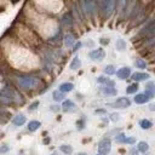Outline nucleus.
I'll use <instances>...</instances> for the list:
<instances>
[{
    "mask_svg": "<svg viewBox=\"0 0 155 155\" xmlns=\"http://www.w3.org/2000/svg\"><path fill=\"white\" fill-rule=\"evenodd\" d=\"M80 6L85 17H94L99 11L97 0H80Z\"/></svg>",
    "mask_w": 155,
    "mask_h": 155,
    "instance_id": "nucleus-1",
    "label": "nucleus"
},
{
    "mask_svg": "<svg viewBox=\"0 0 155 155\" xmlns=\"http://www.w3.org/2000/svg\"><path fill=\"white\" fill-rule=\"evenodd\" d=\"M99 12L103 18H108L116 10V0H98Z\"/></svg>",
    "mask_w": 155,
    "mask_h": 155,
    "instance_id": "nucleus-2",
    "label": "nucleus"
},
{
    "mask_svg": "<svg viewBox=\"0 0 155 155\" xmlns=\"http://www.w3.org/2000/svg\"><path fill=\"white\" fill-rule=\"evenodd\" d=\"M17 84L23 90H33L39 85V79L30 75H19L17 76Z\"/></svg>",
    "mask_w": 155,
    "mask_h": 155,
    "instance_id": "nucleus-3",
    "label": "nucleus"
},
{
    "mask_svg": "<svg viewBox=\"0 0 155 155\" xmlns=\"http://www.w3.org/2000/svg\"><path fill=\"white\" fill-rule=\"evenodd\" d=\"M138 36H142V38H145L147 40L149 39H153L155 38V19L153 21H149L138 33Z\"/></svg>",
    "mask_w": 155,
    "mask_h": 155,
    "instance_id": "nucleus-4",
    "label": "nucleus"
},
{
    "mask_svg": "<svg viewBox=\"0 0 155 155\" xmlns=\"http://www.w3.org/2000/svg\"><path fill=\"white\" fill-rule=\"evenodd\" d=\"M109 105L113 108H117V109H125V108H128L131 105V101L127 97H120L115 102L110 103Z\"/></svg>",
    "mask_w": 155,
    "mask_h": 155,
    "instance_id": "nucleus-5",
    "label": "nucleus"
},
{
    "mask_svg": "<svg viewBox=\"0 0 155 155\" xmlns=\"http://www.w3.org/2000/svg\"><path fill=\"white\" fill-rule=\"evenodd\" d=\"M110 149H111V142H110V139L104 138V139H102V140L99 142V144H98V151H99L101 155H107V154H109Z\"/></svg>",
    "mask_w": 155,
    "mask_h": 155,
    "instance_id": "nucleus-6",
    "label": "nucleus"
},
{
    "mask_svg": "<svg viewBox=\"0 0 155 155\" xmlns=\"http://www.w3.org/2000/svg\"><path fill=\"white\" fill-rule=\"evenodd\" d=\"M88 57L94 61V62H101L104 57H105V52L103 48H96V50H92L90 53H88Z\"/></svg>",
    "mask_w": 155,
    "mask_h": 155,
    "instance_id": "nucleus-7",
    "label": "nucleus"
},
{
    "mask_svg": "<svg viewBox=\"0 0 155 155\" xmlns=\"http://www.w3.org/2000/svg\"><path fill=\"white\" fill-rule=\"evenodd\" d=\"M61 22L64 27H71L74 24V15L71 12H64Z\"/></svg>",
    "mask_w": 155,
    "mask_h": 155,
    "instance_id": "nucleus-8",
    "label": "nucleus"
},
{
    "mask_svg": "<svg viewBox=\"0 0 155 155\" xmlns=\"http://www.w3.org/2000/svg\"><path fill=\"white\" fill-rule=\"evenodd\" d=\"M116 76L119 79H121V80H125V79L130 78L131 76V68H128V67L120 68L119 70H116Z\"/></svg>",
    "mask_w": 155,
    "mask_h": 155,
    "instance_id": "nucleus-9",
    "label": "nucleus"
},
{
    "mask_svg": "<svg viewBox=\"0 0 155 155\" xmlns=\"http://www.w3.org/2000/svg\"><path fill=\"white\" fill-rule=\"evenodd\" d=\"M149 98L155 97V82L154 81H148L145 85V92H144Z\"/></svg>",
    "mask_w": 155,
    "mask_h": 155,
    "instance_id": "nucleus-10",
    "label": "nucleus"
},
{
    "mask_svg": "<svg viewBox=\"0 0 155 155\" xmlns=\"http://www.w3.org/2000/svg\"><path fill=\"white\" fill-rule=\"evenodd\" d=\"M63 42H64V46L65 47H68V48H70V47H73L74 45H75V36L73 35V34H70V33H68V34H65L64 35V38H63Z\"/></svg>",
    "mask_w": 155,
    "mask_h": 155,
    "instance_id": "nucleus-11",
    "label": "nucleus"
},
{
    "mask_svg": "<svg viewBox=\"0 0 155 155\" xmlns=\"http://www.w3.org/2000/svg\"><path fill=\"white\" fill-rule=\"evenodd\" d=\"M131 79L134 80L136 82H138V81H145V80L149 79V74L148 73H142V71H136V73H133L131 75Z\"/></svg>",
    "mask_w": 155,
    "mask_h": 155,
    "instance_id": "nucleus-12",
    "label": "nucleus"
},
{
    "mask_svg": "<svg viewBox=\"0 0 155 155\" xmlns=\"http://www.w3.org/2000/svg\"><path fill=\"white\" fill-rule=\"evenodd\" d=\"M62 109L64 110V111H74L75 109H76V105H75V103L73 102V101H70V99H64L63 101V103H62Z\"/></svg>",
    "mask_w": 155,
    "mask_h": 155,
    "instance_id": "nucleus-13",
    "label": "nucleus"
},
{
    "mask_svg": "<svg viewBox=\"0 0 155 155\" xmlns=\"http://www.w3.org/2000/svg\"><path fill=\"white\" fill-rule=\"evenodd\" d=\"M102 92L105 94V96H116L117 94V90L114 87V86H107V85H103L101 87Z\"/></svg>",
    "mask_w": 155,
    "mask_h": 155,
    "instance_id": "nucleus-14",
    "label": "nucleus"
},
{
    "mask_svg": "<svg viewBox=\"0 0 155 155\" xmlns=\"http://www.w3.org/2000/svg\"><path fill=\"white\" fill-rule=\"evenodd\" d=\"M149 99H150V98H149L145 93H138V94H136L134 98H133L134 103H137V104H144V103H147Z\"/></svg>",
    "mask_w": 155,
    "mask_h": 155,
    "instance_id": "nucleus-15",
    "label": "nucleus"
},
{
    "mask_svg": "<svg viewBox=\"0 0 155 155\" xmlns=\"http://www.w3.org/2000/svg\"><path fill=\"white\" fill-rule=\"evenodd\" d=\"M52 98H53L54 102H62V101L65 99V93L59 91V90H56V91L52 92Z\"/></svg>",
    "mask_w": 155,
    "mask_h": 155,
    "instance_id": "nucleus-16",
    "label": "nucleus"
},
{
    "mask_svg": "<svg viewBox=\"0 0 155 155\" xmlns=\"http://www.w3.org/2000/svg\"><path fill=\"white\" fill-rule=\"evenodd\" d=\"M25 116L24 115H22V114H19V115H16L13 119H12V124L15 125V126H22V125H24L25 124Z\"/></svg>",
    "mask_w": 155,
    "mask_h": 155,
    "instance_id": "nucleus-17",
    "label": "nucleus"
},
{
    "mask_svg": "<svg viewBox=\"0 0 155 155\" xmlns=\"http://www.w3.org/2000/svg\"><path fill=\"white\" fill-rule=\"evenodd\" d=\"M58 90L62 91V92H64V93H68V92H70V91L74 90V85L71 82H63V84L59 85V88Z\"/></svg>",
    "mask_w": 155,
    "mask_h": 155,
    "instance_id": "nucleus-18",
    "label": "nucleus"
},
{
    "mask_svg": "<svg viewBox=\"0 0 155 155\" xmlns=\"http://www.w3.org/2000/svg\"><path fill=\"white\" fill-rule=\"evenodd\" d=\"M97 82L102 84V85H107V86H115V82L113 80H110L109 78H105V76H98Z\"/></svg>",
    "mask_w": 155,
    "mask_h": 155,
    "instance_id": "nucleus-19",
    "label": "nucleus"
},
{
    "mask_svg": "<svg viewBox=\"0 0 155 155\" xmlns=\"http://www.w3.org/2000/svg\"><path fill=\"white\" fill-rule=\"evenodd\" d=\"M40 126H41V122H40V121H38V120H31V121L28 122V126H27V127H28L29 131L34 132V131H36Z\"/></svg>",
    "mask_w": 155,
    "mask_h": 155,
    "instance_id": "nucleus-20",
    "label": "nucleus"
},
{
    "mask_svg": "<svg viewBox=\"0 0 155 155\" xmlns=\"http://www.w3.org/2000/svg\"><path fill=\"white\" fill-rule=\"evenodd\" d=\"M80 67H81V61H80V58L78 56H75L73 58V61L70 62V69L71 70H78Z\"/></svg>",
    "mask_w": 155,
    "mask_h": 155,
    "instance_id": "nucleus-21",
    "label": "nucleus"
},
{
    "mask_svg": "<svg viewBox=\"0 0 155 155\" xmlns=\"http://www.w3.org/2000/svg\"><path fill=\"white\" fill-rule=\"evenodd\" d=\"M127 2H128V0H116V10L120 13H122L125 7H126V5H127Z\"/></svg>",
    "mask_w": 155,
    "mask_h": 155,
    "instance_id": "nucleus-22",
    "label": "nucleus"
},
{
    "mask_svg": "<svg viewBox=\"0 0 155 155\" xmlns=\"http://www.w3.org/2000/svg\"><path fill=\"white\" fill-rule=\"evenodd\" d=\"M139 126H140V128H143V130H148V128H150V127L153 126V122L149 121L148 119H142V120L139 121Z\"/></svg>",
    "mask_w": 155,
    "mask_h": 155,
    "instance_id": "nucleus-23",
    "label": "nucleus"
},
{
    "mask_svg": "<svg viewBox=\"0 0 155 155\" xmlns=\"http://www.w3.org/2000/svg\"><path fill=\"white\" fill-rule=\"evenodd\" d=\"M138 85L134 82V84H131V85H128L127 86V88H126V93L127 94H132V93H136L137 91H138Z\"/></svg>",
    "mask_w": 155,
    "mask_h": 155,
    "instance_id": "nucleus-24",
    "label": "nucleus"
},
{
    "mask_svg": "<svg viewBox=\"0 0 155 155\" xmlns=\"http://www.w3.org/2000/svg\"><path fill=\"white\" fill-rule=\"evenodd\" d=\"M115 46H116V50H119V51H124V50H126V41L122 40V39H117Z\"/></svg>",
    "mask_w": 155,
    "mask_h": 155,
    "instance_id": "nucleus-25",
    "label": "nucleus"
},
{
    "mask_svg": "<svg viewBox=\"0 0 155 155\" xmlns=\"http://www.w3.org/2000/svg\"><path fill=\"white\" fill-rule=\"evenodd\" d=\"M104 73L107 75H114V74H116V69H115V67L113 64H109V65H107L104 68Z\"/></svg>",
    "mask_w": 155,
    "mask_h": 155,
    "instance_id": "nucleus-26",
    "label": "nucleus"
},
{
    "mask_svg": "<svg viewBox=\"0 0 155 155\" xmlns=\"http://www.w3.org/2000/svg\"><path fill=\"white\" fill-rule=\"evenodd\" d=\"M137 148H138V151H140V153H145V151H148L149 145H148L147 142H139Z\"/></svg>",
    "mask_w": 155,
    "mask_h": 155,
    "instance_id": "nucleus-27",
    "label": "nucleus"
},
{
    "mask_svg": "<svg viewBox=\"0 0 155 155\" xmlns=\"http://www.w3.org/2000/svg\"><path fill=\"white\" fill-rule=\"evenodd\" d=\"M134 64H136V67H137L138 69H145V68H147V63H145V61L142 59V58H138V59L134 62Z\"/></svg>",
    "mask_w": 155,
    "mask_h": 155,
    "instance_id": "nucleus-28",
    "label": "nucleus"
},
{
    "mask_svg": "<svg viewBox=\"0 0 155 155\" xmlns=\"http://www.w3.org/2000/svg\"><path fill=\"white\" fill-rule=\"evenodd\" d=\"M61 151H63L64 154H67V155H69V154H71L73 153V148L70 147V145H68V144H63V145H61Z\"/></svg>",
    "mask_w": 155,
    "mask_h": 155,
    "instance_id": "nucleus-29",
    "label": "nucleus"
},
{
    "mask_svg": "<svg viewBox=\"0 0 155 155\" xmlns=\"http://www.w3.org/2000/svg\"><path fill=\"white\" fill-rule=\"evenodd\" d=\"M126 136H125V133H119L116 137H115V140L117 142V143H125L126 142Z\"/></svg>",
    "mask_w": 155,
    "mask_h": 155,
    "instance_id": "nucleus-30",
    "label": "nucleus"
},
{
    "mask_svg": "<svg viewBox=\"0 0 155 155\" xmlns=\"http://www.w3.org/2000/svg\"><path fill=\"white\" fill-rule=\"evenodd\" d=\"M119 117H120V115H119L117 113H113V114H110V120L114 121V122L119 121Z\"/></svg>",
    "mask_w": 155,
    "mask_h": 155,
    "instance_id": "nucleus-31",
    "label": "nucleus"
},
{
    "mask_svg": "<svg viewBox=\"0 0 155 155\" xmlns=\"http://www.w3.org/2000/svg\"><path fill=\"white\" fill-rule=\"evenodd\" d=\"M38 105H39V101H35L34 103H31V104L29 105V108H28V109H29V110L31 111V110H34V109H36V108H38Z\"/></svg>",
    "mask_w": 155,
    "mask_h": 155,
    "instance_id": "nucleus-32",
    "label": "nucleus"
},
{
    "mask_svg": "<svg viewBox=\"0 0 155 155\" xmlns=\"http://www.w3.org/2000/svg\"><path fill=\"white\" fill-rule=\"evenodd\" d=\"M125 143H126V144H134V143H136V138H134V137H127Z\"/></svg>",
    "mask_w": 155,
    "mask_h": 155,
    "instance_id": "nucleus-33",
    "label": "nucleus"
},
{
    "mask_svg": "<svg viewBox=\"0 0 155 155\" xmlns=\"http://www.w3.org/2000/svg\"><path fill=\"white\" fill-rule=\"evenodd\" d=\"M81 45H82V44H81L80 41H78V42H75V45L73 46V51H74V52H75V51H78V50H79V48L81 47Z\"/></svg>",
    "mask_w": 155,
    "mask_h": 155,
    "instance_id": "nucleus-34",
    "label": "nucleus"
},
{
    "mask_svg": "<svg viewBox=\"0 0 155 155\" xmlns=\"http://www.w3.org/2000/svg\"><path fill=\"white\" fill-rule=\"evenodd\" d=\"M149 110L155 111V103H150V104H149Z\"/></svg>",
    "mask_w": 155,
    "mask_h": 155,
    "instance_id": "nucleus-35",
    "label": "nucleus"
},
{
    "mask_svg": "<svg viewBox=\"0 0 155 155\" xmlns=\"http://www.w3.org/2000/svg\"><path fill=\"white\" fill-rule=\"evenodd\" d=\"M51 110H53V111H58V110H59V107H58V105H51Z\"/></svg>",
    "mask_w": 155,
    "mask_h": 155,
    "instance_id": "nucleus-36",
    "label": "nucleus"
},
{
    "mask_svg": "<svg viewBox=\"0 0 155 155\" xmlns=\"http://www.w3.org/2000/svg\"><path fill=\"white\" fill-rule=\"evenodd\" d=\"M108 42H109L108 39H101V44H102V45H107Z\"/></svg>",
    "mask_w": 155,
    "mask_h": 155,
    "instance_id": "nucleus-37",
    "label": "nucleus"
},
{
    "mask_svg": "<svg viewBox=\"0 0 155 155\" xmlns=\"http://www.w3.org/2000/svg\"><path fill=\"white\" fill-rule=\"evenodd\" d=\"M7 150H8V147H2V148L0 149V151H1V153H4V151H7Z\"/></svg>",
    "mask_w": 155,
    "mask_h": 155,
    "instance_id": "nucleus-38",
    "label": "nucleus"
},
{
    "mask_svg": "<svg viewBox=\"0 0 155 155\" xmlns=\"http://www.w3.org/2000/svg\"><path fill=\"white\" fill-rule=\"evenodd\" d=\"M96 113H103V114H104V113H105V110H104V109H103V110H102V109H99V110H96Z\"/></svg>",
    "mask_w": 155,
    "mask_h": 155,
    "instance_id": "nucleus-39",
    "label": "nucleus"
},
{
    "mask_svg": "<svg viewBox=\"0 0 155 155\" xmlns=\"http://www.w3.org/2000/svg\"><path fill=\"white\" fill-rule=\"evenodd\" d=\"M76 155H86L85 153H79V154H76Z\"/></svg>",
    "mask_w": 155,
    "mask_h": 155,
    "instance_id": "nucleus-40",
    "label": "nucleus"
}]
</instances>
